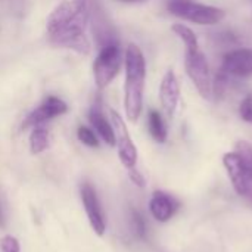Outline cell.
<instances>
[{
  "instance_id": "603a6c76",
  "label": "cell",
  "mask_w": 252,
  "mask_h": 252,
  "mask_svg": "<svg viewBox=\"0 0 252 252\" xmlns=\"http://www.w3.org/2000/svg\"><path fill=\"white\" fill-rule=\"evenodd\" d=\"M128 176H130L131 182H133L134 185H137L139 188H143V186H145V179H143V176H142L136 168L128 170Z\"/></svg>"
},
{
  "instance_id": "ba28073f",
  "label": "cell",
  "mask_w": 252,
  "mask_h": 252,
  "mask_svg": "<svg viewBox=\"0 0 252 252\" xmlns=\"http://www.w3.org/2000/svg\"><path fill=\"white\" fill-rule=\"evenodd\" d=\"M80 195H81V201H83L92 229L94 230L97 236H103L106 230V220H105V213H103V208L100 205V201L97 198L94 188L86 182L80 188Z\"/></svg>"
},
{
  "instance_id": "9c48e42d",
  "label": "cell",
  "mask_w": 252,
  "mask_h": 252,
  "mask_svg": "<svg viewBox=\"0 0 252 252\" xmlns=\"http://www.w3.org/2000/svg\"><path fill=\"white\" fill-rule=\"evenodd\" d=\"M68 111V105L56 97V96H49L46 97L38 108H35L22 123V128H30V127H35V126H41L46 121L53 120L55 117L63 115Z\"/></svg>"
},
{
  "instance_id": "8992f818",
  "label": "cell",
  "mask_w": 252,
  "mask_h": 252,
  "mask_svg": "<svg viewBox=\"0 0 252 252\" xmlns=\"http://www.w3.org/2000/svg\"><path fill=\"white\" fill-rule=\"evenodd\" d=\"M223 165L239 196L252 204V168L238 152H227L223 157Z\"/></svg>"
},
{
  "instance_id": "5bb4252c",
  "label": "cell",
  "mask_w": 252,
  "mask_h": 252,
  "mask_svg": "<svg viewBox=\"0 0 252 252\" xmlns=\"http://www.w3.org/2000/svg\"><path fill=\"white\" fill-rule=\"evenodd\" d=\"M148 128L151 136L154 137V140H157L158 143H164L168 137V130L165 126V121L162 118V115L155 111L151 109L149 115H148Z\"/></svg>"
},
{
  "instance_id": "6da1fadb",
  "label": "cell",
  "mask_w": 252,
  "mask_h": 252,
  "mask_svg": "<svg viewBox=\"0 0 252 252\" xmlns=\"http://www.w3.org/2000/svg\"><path fill=\"white\" fill-rule=\"evenodd\" d=\"M90 22V0H63L47 16L49 40L59 47L77 53L90 52L87 27Z\"/></svg>"
},
{
  "instance_id": "4fadbf2b",
  "label": "cell",
  "mask_w": 252,
  "mask_h": 252,
  "mask_svg": "<svg viewBox=\"0 0 252 252\" xmlns=\"http://www.w3.org/2000/svg\"><path fill=\"white\" fill-rule=\"evenodd\" d=\"M89 120L93 126V128L96 130V133L100 136V139L109 145V146H115V134H114V128H112V124L105 118L103 112H102V103H100V99H97L90 112H89Z\"/></svg>"
},
{
  "instance_id": "cb8c5ba5",
  "label": "cell",
  "mask_w": 252,
  "mask_h": 252,
  "mask_svg": "<svg viewBox=\"0 0 252 252\" xmlns=\"http://www.w3.org/2000/svg\"><path fill=\"white\" fill-rule=\"evenodd\" d=\"M121 1H126V3H146L149 0H121Z\"/></svg>"
},
{
  "instance_id": "ffe728a7",
  "label": "cell",
  "mask_w": 252,
  "mask_h": 252,
  "mask_svg": "<svg viewBox=\"0 0 252 252\" xmlns=\"http://www.w3.org/2000/svg\"><path fill=\"white\" fill-rule=\"evenodd\" d=\"M239 115L244 121L252 124V94H248L242 99L239 105Z\"/></svg>"
},
{
  "instance_id": "9a60e30c",
  "label": "cell",
  "mask_w": 252,
  "mask_h": 252,
  "mask_svg": "<svg viewBox=\"0 0 252 252\" xmlns=\"http://www.w3.org/2000/svg\"><path fill=\"white\" fill-rule=\"evenodd\" d=\"M49 148V131L46 127L35 126L32 127V131L30 134V149L32 154H41Z\"/></svg>"
},
{
  "instance_id": "d4e9b609",
  "label": "cell",
  "mask_w": 252,
  "mask_h": 252,
  "mask_svg": "<svg viewBox=\"0 0 252 252\" xmlns=\"http://www.w3.org/2000/svg\"><path fill=\"white\" fill-rule=\"evenodd\" d=\"M0 227H4V217H3V211L0 207Z\"/></svg>"
},
{
  "instance_id": "3957f363",
  "label": "cell",
  "mask_w": 252,
  "mask_h": 252,
  "mask_svg": "<svg viewBox=\"0 0 252 252\" xmlns=\"http://www.w3.org/2000/svg\"><path fill=\"white\" fill-rule=\"evenodd\" d=\"M167 9L171 15L196 25H216L226 18V12L221 7L190 0H170Z\"/></svg>"
},
{
  "instance_id": "d6986e66",
  "label": "cell",
  "mask_w": 252,
  "mask_h": 252,
  "mask_svg": "<svg viewBox=\"0 0 252 252\" xmlns=\"http://www.w3.org/2000/svg\"><path fill=\"white\" fill-rule=\"evenodd\" d=\"M227 80H229V75L223 71H220L216 75V78L213 81V96H216V97L223 96V93L227 89Z\"/></svg>"
},
{
  "instance_id": "8fae6325",
  "label": "cell",
  "mask_w": 252,
  "mask_h": 252,
  "mask_svg": "<svg viewBox=\"0 0 252 252\" xmlns=\"http://www.w3.org/2000/svg\"><path fill=\"white\" fill-rule=\"evenodd\" d=\"M159 100L165 114L168 117H174L180 103V84L173 69H168L162 77L159 86Z\"/></svg>"
},
{
  "instance_id": "7c38bea8",
  "label": "cell",
  "mask_w": 252,
  "mask_h": 252,
  "mask_svg": "<svg viewBox=\"0 0 252 252\" xmlns=\"http://www.w3.org/2000/svg\"><path fill=\"white\" fill-rule=\"evenodd\" d=\"M179 207H180V204L171 195H168L162 190L154 192V195L149 201L151 214L159 223L170 221L174 217V214L177 213Z\"/></svg>"
},
{
  "instance_id": "ac0fdd59",
  "label": "cell",
  "mask_w": 252,
  "mask_h": 252,
  "mask_svg": "<svg viewBox=\"0 0 252 252\" xmlns=\"http://www.w3.org/2000/svg\"><path fill=\"white\" fill-rule=\"evenodd\" d=\"M77 136H78V140L86 146H90V148H97L99 146V139H97L96 133L89 127H84V126L78 127Z\"/></svg>"
},
{
  "instance_id": "7402d4cb",
  "label": "cell",
  "mask_w": 252,
  "mask_h": 252,
  "mask_svg": "<svg viewBox=\"0 0 252 252\" xmlns=\"http://www.w3.org/2000/svg\"><path fill=\"white\" fill-rule=\"evenodd\" d=\"M236 152L241 155V158L250 165L252 168V146L248 143V142H245V140H241V142H238L236 143Z\"/></svg>"
},
{
  "instance_id": "e0dca14e",
  "label": "cell",
  "mask_w": 252,
  "mask_h": 252,
  "mask_svg": "<svg viewBox=\"0 0 252 252\" xmlns=\"http://www.w3.org/2000/svg\"><path fill=\"white\" fill-rule=\"evenodd\" d=\"M130 223H131L133 233H134L139 239H145V238H146V221H145V217H143L137 210H131Z\"/></svg>"
},
{
  "instance_id": "44dd1931",
  "label": "cell",
  "mask_w": 252,
  "mask_h": 252,
  "mask_svg": "<svg viewBox=\"0 0 252 252\" xmlns=\"http://www.w3.org/2000/svg\"><path fill=\"white\" fill-rule=\"evenodd\" d=\"M21 247L16 238L6 235L0 239V252H19Z\"/></svg>"
},
{
  "instance_id": "30bf717a",
  "label": "cell",
  "mask_w": 252,
  "mask_h": 252,
  "mask_svg": "<svg viewBox=\"0 0 252 252\" xmlns=\"http://www.w3.org/2000/svg\"><path fill=\"white\" fill-rule=\"evenodd\" d=\"M221 71L233 77L252 75V49H235L224 55Z\"/></svg>"
},
{
  "instance_id": "7a4b0ae2",
  "label": "cell",
  "mask_w": 252,
  "mask_h": 252,
  "mask_svg": "<svg viewBox=\"0 0 252 252\" xmlns=\"http://www.w3.org/2000/svg\"><path fill=\"white\" fill-rule=\"evenodd\" d=\"M126 84H124V109L131 123H136L143 109V92L146 81V59L142 49L131 43L126 49Z\"/></svg>"
},
{
  "instance_id": "52a82bcc",
  "label": "cell",
  "mask_w": 252,
  "mask_h": 252,
  "mask_svg": "<svg viewBox=\"0 0 252 252\" xmlns=\"http://www.w3.org/2000/svg\"><path fill=\"white\" fill-rule=\"evenodd\" d=\"M111 124L114 128L115 145L118 146V155H120L121 164L127 170H131L136 167V162H137V148L130 137V133L127 130L124 120L114 109H111Z\"/></svg>"
},
{
  "instance_id": "2e32d148",
  "label": "cell",
  "mask_w": 252,
  "mask_h": 252,
  "mask_svg": "<svg viewBox=\"0 0 252 252\" xmlns=\"http://www.w3.org/2000/svg\"><path fill=\"white\" fill-rule=\"evenodd\" d=\"M171 30L183 41V44L186 46V52H195V50L199 49L198 37H196V34H195V31L192 28H189L185 24H174L171 27Z\"/></svg>"
},
{
  "instance_id": "277c9868",
  "label": "cell",
  "mask_w": 252,
  "mask_h": 252,
  "mask_svg": "<svg viewBox=\"0 0 252 252\" xmlns=\"http://www.w3.org/2000/svg\"><path fill=\"white\" fill-rule=\"evenodd\" d=\"M123 63L120 41H112L99 47V53L93 63L94 81L99 89H105L120 72Z\"/></svg>"
},
{
  "instance_id": "5b68a950",
  "label": "cell",
  "mask_w": 252,
  "mask_h": 252,
  "mask_svg": "<svg viewBox=\"0 0 252 252\" xmlns=\"http://www.w3.org/2000/svg\"><path fill=\"white\" fill-rule=\"evenodd\" d=\"M185 66H186L188 77L196 87L198 93L204 99H210L213 96V80H211L210 65L201 49L195 52H186Z\"/></svg>"
}]
</instances>
